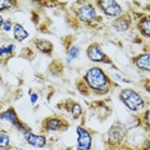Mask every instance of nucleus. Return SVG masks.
<instances>
[{"label":"nucleus","instance_id":"2eb2a0df","mask_svg":"<svg viewBox=\"0 0 150 150\" xmlns=\"http://www.w3.org/2000/svg\"><path fill=\"white\" fill-rule=\"evenodd\" d=\"M137 31L140 35L144 36L145 39L150 37V17L149 16H141L137 19Z\"/></svg>","mask_w":150,"mask_h":150},{"label":"nucleus","instance_id":"a211bd4d","mask_svg":"<svg viewBox=\"0 0 150 150\" xmlns=\"http://www.w3.org/2000/svg\"><path fill=\"white\" fill-rule=\"evenodd\" d=\"M80 54H81L80 46H76V45L69 46L68 47V52H67V62L68 63L73 62L74 59H77V58L80 57Z\"/></svg>","mask_w":150,"mask_h":150},{"label":"nucleus","instance_id":"9d476101","mask_svg":"<svg viewBox=\"0 0 150 150\" xmlns=\"http://www.w3.org/2000/svg\"><path fill=\"white\" fill-rule=\"evenodd\" d=\"M132 26V16L129 13H122L119 17L114 19L112 22V27L117 32H127Z\"/></svg>","mask_w":150,"mask_h":150},{"label":"nucleus","instance_id":"f3484780","mask_svg":"<svg viewBox=\"0 0 150 150\" xmlns=\"http://www.w3.org/2000/svg\"><path fill=\"white\" fill-rule=\"evenodd\" d=\"M11 148H12V142L8 132L0 128V150H9Z\"/></svg>","mask_w":150,"mask_h":150},{"label":"nucleus","instance_id":"9b49d317","mask_svg":"<svg viewBox=\"0 0 150 150\" xmlns=\"http://www.w3.org/2000/svg\"><path fill=\"white\" fill-rule=\"evenodd\" d=\"M23 139L30 146L37 149H42L47 145V137L42 134H33V132H25L23 134Z\"/></svg>","mask_w":150,"mask_h":150},{"label":"nucleus","instance_id":"dca6fc26","mask_svg":"<svg viewBox=\"0 0 150 150\" xmlns=\"http://www.w3.org/2000/svg\"><path fill=\"white\" fill-rule=\"evenodd\" d=\"M12 31H13V37H14V40L16 41H18V42L25 41V40L28 39V36H30L28 31H27L21 23H14Z\"/></svg>","mask_w":150,"mask_h":150},{"label":"nucleus","instance_id":"20e7f679","mask_svg":"<svg viewBox=\"0 0 150 150\" xmlns=\"http://www.w3.org/2000/svg\"><path fill=\"white\" fill-rule=\"evenodd\" d=\"M128 129L125 123L114 122L107 132V145L108 148H115V146H123L127 141Z\"/></svg>","mask_w":150,"mask_h":150},{"label":"nucleus","instance_id":"0eeeda50","mask_svg":"<svg viewBox=\"0 0 150 150\" xmlns=\"http://www.w3.org/2000/svg\"><path fill=\"white\" fill-rule=\"evenodd\" d=\"M96 9H100L104 16L109 17V18H117L123 13L121 4H118L114 0H99V1H94Z\"/></svg>","mask_w":150,"mask_h":150},{"label":"nucleus","instance_id":"6e6552de","mask_svg":"<svg viewBox=\"0 0 150 150\" xmlns=\"http://www.w3.org/2000/svg\"><path fill=\"white\" fill-rule=\"evenodd\" d=\"M0 119H3V121H5V122H9L13 127L17 128L18 131H21L22 134L31 131L30 126L26 125L25 122H22L21 119L18 118V114H17V112L14 110V108H8V109H5L4 112H0Z\"/></svg>","mask_w":150,"mask_h":150},{"label":"nucleus","instance_id":"393cba45","mask_svg":"<svg viewBox=\"0 0 150 150\" xmlns=\"http://www.w3.org/2000/svg\"><path fill=\"white\" fill-rule=\"evenodd\" d=\"M3 23H4V18H3V16H1V14H0V28H1Z\"/></svg>","mask_w":150,"mask_h":150},{"label":"nucleus","instance_id":"f03ea898","mask_svg":"<svg viewBox=\"0 0 150 150\" xmlns=\"http://www.w3.org/2000/svg\"><path fill=\"white\" fill-rule=\"evenodd\" d=\"M118 98L125 107L132 113H140L148 104L145 99L141 96V94H139L134 88H122L119 91Z\"/></svg>","mask_w":150,"mask_h":150},{"label":"nucleus","instance_id":"4be33fe9","mask_svg":"<svg viewBox=\"0 0 150 150\" xmlns=\"http://www.w3.org/2000/svg\"><path fill=\"white\" fill-rule=\"evenodd\" d=\"M30 100H31V103L32 104H36L37 103V100H39V95H37L36 93H30Z\"/></svg>","mask_w":150,"mask_h":150},{"label":"nucleus","instance_id":"39448f33","mask_svg":"<svg viewBox=\"0 0 150 150\" xmlns=\"http://www.w3.org/2000/svg\"><path fill=\"white\" fill-rule=\"evenodd\" d=\"M86 55L93 63H100V64H107V66H112L114 69H117L113 66L112 59L107 55V53L103 50V47L99 42H93L87 46L86 49Z\"/></svg>","mask_w":150,"mask_h":150},{"label":"nucleus","instance_id":"ddd939ff","mask_svg":"<svg viewBox=\"0 0 150 150\" xmlns=\"http://www.w3.org/2000/svg\"><path fill=\"white\" fill-rule=\"evenodd\" d=\"M33 46L36 47L37 52H40L44 55H52L54 50L53 42L45 39H35L33 40Z\"/></svg>","mask_w":150,"mask_h":150},{"label":"nucleus","instance_id":"f8f14e48","mask_svg":"<svg viewBox=\"0 0 150 150\" xmlns=\"http://www.w3.org/2000/svg\"><path fill=\"white\" fill-rule=\"evenodd\" d=\"M132 64L140 71H144V72L148 73L150 71V55L149 52L141 53L139 55H136L132 58Z\"/></svg>","mask_w":150,"mask_h":150},{"label":"nucleus","instance_id":"4468645a","mask_svg":"<svg viewBox=\"0 0 150 150\" xmlns=\"http://www.w3.org/2000/svg\"><path fill=\"white\" fill-rule=\"evenodd\" d=\"M64 108H66V110L68 113L72 115L73 119H80L83 114L82 107L74 100H67L66 103H64Z\"/></svg>","mask_w":150,"mask_h":150},{"label":"nucleus","instance_id":"a878e982","mask_svg":"<svg viewBox=\"0 0 150 150\" xmlns=\"http://www.w3.org/2000/svg\"><path fill=\"white\" fill-rule=\"evenodd\" d=\"M0 58H3V52H1V46H0Z\"/></svg>","mask_w":150,"mask_h":150},{"label":"nucleus","instance_id":"aec40b11","mask_svg":"<svg viewBox=\"0 0 150 150\" xmlns=\"http://www.w3.org/2000/svg\"><path fill=\"white\" fill-rule=\"evenodd\" d=\"M16 50V45L14 44H8L6 46H1V52H3V57H12L14 54Z\"/></svg>","mask_w":150,"mask_h":150},{"label":"nucleus","instance_id":"b1692460","mask_svg":"<svg viewBox=\"0 0 150 150\" xmlns=\"http://www.w3.org/2000/svg\"><path fill=\"white\" fill-rule=\"evenodd\" d=\"M145 90H146V93H149V80L148 78L145 80Z\"/></svg>","mask_w":150,"mask_h":150},{"label":"nucleus","instance_id":"412c9836","mask_svg":"<svg viewBox=\"0 0 150 150\" xmlns=\"http://www.w3.org/2000/svg\"><path fill=\"white\" fill-rule=\"evenodd\" d=\"M13 26H14V23H13L12 19H4V23H3L1 26V30L4 32H9L13 30Z\"/></svg>","mask_w":150,"mask_h":150},{"label":"nucleus","instance_id":"423d86ee","mask_svg":"<svg viewBox=\"0 0 150 150\" xmlns=\"http://www.w3.org/2000/svg\"><path fill=\"white\" fill-rule=\"evenodd\" d=\"M69 128V122L59 115L46 117L41 123L42 132H64Z\"/></svg>","mask_w":150,"mask_h":150},{"label":"nucleus","instance_id":"7ed1b4c3","mask_svg":"<svg viewBox=\"0 0 150 150\" xmlns=\"http://www.w3.org/2000/svg\"><path fill=\"white\" fill-rule=\"evenodd\" d=\"M74 14L77 21L87 26H95L103 21V17L98 14V9L94 3H81L80 6L74 11Z\"/></svg>","mask_w":150,"mask_h":150},{"label":"nucleus","instance_id":"f257e3e1","mask_svg":"<svg viewBox=\"0 0 150 150\" xmlns=\"http://www.w3.org/2000/svg\"><path fill=\"white\" fill-rule=\"evenodd\" d=\"M76 86L83 96H88L91 94L95 95H107L115 83L110 80V77L105 73L101 67H91L86 71L81 80L77 81Z\"/></svg>","mask_w":150,"mask_h":150},{"label":"nucleus","instance_id":"1a4fd4ad","mask_svg":"<svg viewBox=\"0 0 150 150\" xmlns=\"http://www.w3.org/2000/svg\"><path fill=\"white\" fill-rule=\"evenodd\" d=\"M76 136H77L76 150L93 149V135H91V132L88 129H86L83 126H78L76 128Z\"/></svg>","mask_w":150,"mask_h":150},{"label":"nucleus","instance_id":"5701e85b","mask_svg":"<svg viewBox=\"0 0 150 150\" xmlns=\"http://www.w3.org/2000/svg\"><path fill=\"white\" fill-rule=\"evenodd\" d=\"M109 150H127V149L123 145V146H115V148H109Z\"/></svg>","mask_w":150,"mask_h":150},{"label":"nucleus","instance_id":"6ab92c4d","mask_svg":"<svg viewBox=\"0 0 150 150\" xmlns=\"http://www.w3.org/2000/svg\"><path fill=\"white\" fill-rule=\"evenodd\" d=\"M16 5H17V1H13V0H0V12L11 11L13 6Z\"/></svg>","mask_w":150,"mask_h":150}]
</instances>
